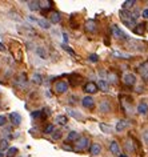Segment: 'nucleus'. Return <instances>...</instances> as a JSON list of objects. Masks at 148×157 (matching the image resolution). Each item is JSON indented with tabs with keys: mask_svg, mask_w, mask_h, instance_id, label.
Returning a JSON list of instances; mask_svg holds the SVG:
<instances>
[{
	"mask_svg": "<svg viewBox=\"0 0 148 157\" xmlns=\"http://www.w3.org/2000/svg\"><path fill=\"white\" fill-rule=\"evenodd\" d=\"M18 148H15V147H12V148H8V151H7V157H15L18 155Z\"/></svg>",
	"mask_w": 148,
	"mask_h": 157,
	"instance_id": "obj_26",
	"label": "nucleus"
},
{
	"mask_svg": "<svg viewBox=\"0 0 148 157\" xmlns=\"http://www.w3.org/2000/svg\"><path fill=\"white\" fill-rule=\"evenodd\" d=\"M10 119H11V123H12L14 125H19V124L21 123V116L19 115L18 112L10 113Z\"/></svg>",
	"mask_w": 148,
	"mask_h": 157,
	"instance_id": "obj_15",
	"label": "nucleus"
},
{
	"mask_svg": "<svg viewBox=\"0 0 148 157\" xmlns=\"http://www.w3.org/2000/svg\"><path fill=\"white\" fill-rule=\"evenodd\" d=\"M53 3L51 0H44V2H39V10H41L43 12H48L52 8Z\"/></svg>",
	"mask_w": 148,
	"mask_h": 157,
	"instance_id": "obj_10",
	"label": "nucleus"
},
{
	"mask_svg": "<svg viewBox=\"0 0 148 157\" xmlns=\"http://www.w3.org/2000/svg\"><path fill=\"white\" fill-rule=\"evenodd\" d=\"M99 109H100V112H103V113L111 112V104H110V101H108V100H103L102 103L99 104Z\"/></svg>",
	"mask_w": 148,
	"mask_h": 157,
	"instance_id": "obj_13",
	"label": "nucleus"
},
{
	"mask_svg": "<svg viewBox=\"0 0 148 157\" xmlns=\"http://www.w3.org/2000/svg\"><path fill=\"white\" fill-rule=\"evenodd\" d=\"M110 151H111L112 155H116V156L120 155V145H119V143L116 140H114L110 144Z\"/></svg>",
	"mask_w": 148,
	"mask_h": 157,
	"instance_id": "obj_14",
	"label": "nucleus"
},
{
	"mask_svg": "<svg viewBox=\"0 0 148 157\" xmlns=\"http://www.w3.org/2000/svg\"><path fill=\"white\" fill-rule=\"evenodd\" d=\"M36 23L41 27V28H44V29H48L49 27H51V24H49V21L44 20V19H39V20H36Z\"/></svg>",
	"mask_w": 148,
	"mask_h": 157,
	"instance_id": "obj_24",
	"label": "nucleus"
},
{
	"mask_svg": "<svg viewBox=\"0 0 148 157\" xmlns=\"http://www.w3.org/2000/svg\"><path fill=\"white\" fill-rule=\"evenodd\" d=\"M6 123H7V117L3 116V115H0V127H4Z\"/></svg>",
	"mask_w": 148,
	"mask_h": 157,
	"instance_id": "obj_38",
	"label": "nucleus"
},
{
	"mask_svg": "<svg viewBox=\"0 0 148 157\" xmlns=\"http://www.w3.org/2000/svg\"><path fill=\"white\" fill-rule=\"evenodd\" d=\"M28 7H29L31 11H37L39 10V2H29Z\"/></svg>",
	"mask_w": 148,
	"mask_h": 157,
	"instance_id": "obj_30",
	"label": "nucleus"
},
{
	"mask_svg": "<svg viewBox=\"0 0 148 157\" xmlns=\"http://www.w3.org/2000/svg\"><path fill=\"white\" fill-rule=\"evenodd\" d=\"M36 53L39 55V56H41L43 59L47 57V53H45V51L43 49V48H37V49H36Z\"/></svg>",
	"mask_w": 148,
	"mask_h": 157,
	"instance_id": "obj_35",
	"label": "nucleus"
},
{
	"mask_svg": "<svg viewBox=\"0 0 148 157\" xmlns=\"http://www.w3.org/2000/svg\"><path fill=\"white\" fill-rule=\"evenodd\" d=\"M143 17L144 19H148V10H144L143 11Z\"/></svg>",
	"mask_w": 148,
	"mask_h": 157,
	"instance_id": "obj_41",
	"label": "nucleus"
},
{
	"mask_svg": "<svg viewBox=\"0 0 148 157\" xmlns=\"http://www.w3.org/2000/svg\"><path fill=\"white\" fill-rule=\"evenodd\" d=\"M53 131H55V127H53L52 124H48L47 127L44 128V133H47V135H49V133H52Z\"/></svg>",
	"mask_w": 148,
	"mask_h": 157,
	"instance_id": "obj_32",
	"label": "nucleus"
},
{
	"mask_svg": "<svg viewBox=\"0 0 148 157\" xmlns=\"http://www.w3.org/2000/svg\"><path fill=\"white\" fill-rule=\"evenodd\" d=\"M120 19H122V21L128 27V28L134 29V27L136 25V20H134L132 16H131V11L122 10V11H120Z\"/></svg>",
	"mask_w": 148,
	"mask_h": 157,
	"instance_id": "obj_1",
	"label": "nucleus"
},
{
	"mask_svg": "<svg viewBox=\"0 0 148 157\" xmlns=\"http://www.w3.org/2000/svg\"><path fill=\"white\" fill-rule=\"evenodd\" d=\"M63 48H64L65 51H68V52H69V53H71V55H75V52H73V51H72L71 48H69V47H68V45H65V44H63Z\"/></svg>",
	"mask_w": 148,
	"mask_h": 157,
	"instance_id": "obj_40",
	"label": "nucleus"
},
{
	"mask_svg": "<svg viewBox=\"0 0 148 157\" xmlns=\"http://www.w3.org/2000/svg\"><path fill=\"white\" fill-rule=\"evenodd\" d=\"M0 51H6V47H4V44H2V43H0Z\"/></svg>",
	"mask_w": 148,
	"mask_h": 157,
	"instance_id": "obj_44",
	"label": "nucleus"
},
{
	"mask_svg": "<svg viewBox=\"0 0 148 157\" xmlns=\"http://www.w3.org/2000/svg\"><path fill=\"white\" fill-rule=\"evenodd\" d=\"M32 80H33V83H36V84H41L43 83V77L40 76V75H37V73H35L32 76Z\"/></svg>",
	"mask_w": 148,
	"mask_h": 157,
	"instance_id": "obj_31",
	"label": "nucleus"
},
{
	"mask_svg": "<svg viewBox=\"0 0 148 157\" xmlns=\"http://www.w3.org/2000/svg\"><path fill=\"white\" fill-rule=\"evenodd\" d=\"M96 29H97V25H96V21L95 20H88L87 23H85V31L87 32H96Z\"/></svg>",
	"mask_w": 148,
	"mask_h": 157,
	"instance_id": "obj_12",
	"label": "nucleus"
},
{
	"mask_svg": "<svg viewBox=\"0 0 148 157\" xmlns=\"http://www.w3.org/2000/svg\"><path fill=\"white\" fill-rule=\"evenodd\" d=\"M32 117H33V119H39V117H41V111H35V112H32Z\"/></svg>",
	"mask_w": 148,
	"mask_h": 157,
	"instance_id": "obj_39",
	"label": "nucleus"
},
{
	"mask_svg": "<svg viewBox=\"0 0 148 157\" xmlns=\"http://www.w3.org/2000/svg\"><path fill=\"white\" fill-rule=\"evenodd\" d=\"M89 147V139L88 137H80L75 144V149L76 151H84Z\"/></svg>",
	"mask_w": 148,
	"mask_h": 157,
	"instance_id": "obj_2",
	"label": "nucleus"
},
{
	"mask_svg": "<svg viewBox=\"0 0 148 157\" xmlns=\"http://www.w3.org/2000/svg\"><path fill=\"white\" fill-rule=\"evenodd\" d=\"M123 83L126 84L127 87H134V85L136 84V76H135L134 73H127V75H124Z\"/></svg>",
	"mask_w": 148,
	"mask_h": 157,
	"instance_id": "obj_5",
	"label": "nucleus"
},
{
	"mask_svg": "<svg viewBox=\"0 0 148 157\" xmlns=\"http://www.w3.org/2000/svg\"><path fill=\"white\" fill-rule=\"evenodd\" d=\"M0 157H4V155H3V153H2V152H0Z\"/></svg>",
	"mask_w": 148,
	"mask_h": 157,
	"instance_id": "obj_47",
	"label": "nucleus"
},
{
	"mask_svg": "<svg viewBox=\"0 0 148 157\" xmlns=\"http://www.w3.org/2000/svg\"><path fill=\"white\" fill-rule=\"evenodd\" d=\"M56 124H60V125H65L68 123V117L67 116H64V115H59V116H56Z\"/></svg>",
	"mask_w": 148,
	"mask_h": 157,
	"instance_id": "obj_22",
	"label": "nucleus"
},
{
	"mask_svg": "<svg viewBox=\"0 0 148 157\" xmlns=\"http://www.w3.org/2000/svg\"><path fill=\"white\" fill-rule=\"evenodd\" d=\"M53 89H55L56 93H65L68 91V83L67 81L60 80V81H57V83L53 85Z\"/></svg>",
	"mask_w": 148,
	"mask_h": 157,
	"instance_id": "obj_3",
	"label": "nucleus"
},
{
	"mask_svg": "<svg viewBox=\"0 0 148 157\" xmlns=\"http://www.w3.org/2000/svg\"><path fill=\"white\" fill-rule=\"evenodd\" d=\"M89 152H91V155L92 156H97V155H100V152H102V147H100V144H92L91 145V148H89Z\"/></svg>",
	"mask_w": 148,
	"mask_h": 157,
	"instance_id": "obj_17",
	"label": "nucleus"
},
{
	"mask_svg": "<svg viewBox=\"0 0 148 157\" xmlns=\"http://www.w3.org/2000/svg\"><path fill=\"white\" fill-rule=\"evenodd\" d=\"M114 56H115V57L130 59V57H131V55H130V53H123V52H118V51H115V52H114Z\"/></svg>",
	"mask_w": 148,
	"mask_h": 157,
	"instance_id": "obj_29",
	"label": "nucleus"
},
{
	"mask_svg": "<svg viewBox=\"0 0 148 157\" xmlns=\"http://www.w3.org/2000/svg\"><path fill=\"white\" fill-rule=\"evenodd\" d=\"M128 127H130V121L128 120H119L115 129H116V132H123L124 129H127Z\"/></svg>",
	"mask_w": 148,
	"mask_h": 157,
	"instance_id": "obj_11",
	"label": "nucleus"
},
{
	"mask_svg": "<svg viewBox=\"0 0 148 157\" xmlns=\"http://www.w3.org/2000/svg\"><path fill=\"white\" fill-rule=\"evenodd\" d=\"M88 60L91 63H97V61H99V56H97L96 53H92V55H89V56H88Z\"/></svg>",
	"mask_w": 148,
	"mask_h": 157,
	"instance_id": "obj_34",
	"label": "nucleus"
},
{
	"mask_svg": "<svg viewBox=\"0 0 148 157\" xmlns=\"http://www.w3.org/2000/svg\"><path fill=\"white\" fill-rule=\"evenodd\" d=\"M124 147H126V151H127V153H134V152H135L134 144H132L131 141H127V143H126V145H124Z\"/></svg>",
	"mask_w": 148,
	"mask_h": 157,
	"instance_id": "obj_28",
	"label": "nucleus"
},
{
	"mask_svg": "<svg viewBox=\"0 0 148 157\" xmlns=\"http://www.w3.org/2000/svg\"><path fill=\"white\" fill-rule=\"evenodd\" d=\"M144 140H146L147 143H148V131H147V132H144Z\"/></svg>",
	"mask_w": 148,
	"mask_h": 157,
	"instance_id": "obj_42",
	"label": "nucleus"
},
{
	"mask_svg": "<svg viewBox=\"0 0 148 157\" xmlns=\"http://www.w3.org/2000/svg\"><path fill=\"white\" fill-rule=\"evenodd\" d=\"M68 115L69 116H72V117H75V119H79V120H81V119H83V116H81L80 115V113L79 112H76V111H73V109H68Z\"/></svg>",
	"mask_w": 148,
	"mask_h": 157,
	"instance_id": "obj_27",
	"label": "nucleus"
},
{
	"mask_svg": "<svg viewBox=\"0 0 148 157\" xmlns=\"http://www.w3.org/2000/svg\"><path fill=\"white\" fill-rule=\"evenodd\" d=\"M139 72H140V75H142L143 80L148 81V60L142 63V65L139 67Z\"/></svg>",
	"mask_w": 148,
	"mask_h": 157,
	"instance_id": "obj_7",
	"label": "nucleus"
},
{
	"mask_svg": "<svg viewBox=\"0 0 148 157\" xmlns=\"http://www.w3.org/2000/svg\"><path fill=\"white\" fill-rule=\"evenodd\" d=\"M81 105H83L85 109H93L95 108V100H93L91 96H85V97H83V100H81Z\"/></svg>",
	"mask_w": 148,
	"mask_h": 157,
	"instance_id": "obj_6",
	"label": "nucleus"
},
{
	"mask_svg": "<svg viewBox=\"0 0 148 157\" xmlns=\"http://www.w3.org/2000/svg\"><path fill=\"white\" fill-rule=\"evenodd\" d=\"M60 137H61V132H60V131H56V132L53 131V132H52V139H53V140H59Z\"/></svg>",
	"mask_w": 148,
	"mask_h": 157,
	"instance_id": "obj_37",
	"label": "nucleus"
},
{
	"mask_svg": "<svg viewBox=\"0 0 148 157\" xmlns=\"http://www.w3.org/2000/svg\"><path fill=\"white\" fill-rule=\"evenodd\" d=\"M99 127H100V129L103 131V133H107V135H110V133L112 132V129H111L110 125H106V124L100 123V124H99Z\"/></svg>",
	"mask_w": 148,
	"mask_h": 157,
	"instance_id": "obj_25",
	"label": "nucleus"
},
{
	"mask_svg": "<svg viewBox=\"0 0 148 157\" xmlns=\"http://www.w3.org/2000/svg\"><path fill=\"white\" fill-rule=\"evenodd\" d=\"M63 149H67V151H72V148L68 147V145H63Z\"/></svg>",
	"mask_w": 148,
	"mask_h": 157,
	"instance_id": "obj_43",
	"label": "nucleus"
},
{
	"mask_svg": "<svg viewBox=\"0 0 148 157\" xmlns=\"http://www.w3.org/2000/svg\"><path fill=\"white\" fill-rule=\"evenodd\" d=\"M49 20H51V23H53V24H59V23L61 21V16L59 12H51V15H49Z\"/></svg>",
	"mask_w": 148,
	"mask_h": 157,
	"instance_id": "obj_18",
	"label": "nucleus"
},
{
	"mask_svg": "<svg viewBox=\"0 0 148 157\" xmlns=\"http://www.w3.org/2000/svg\"><path fill=\"white\" fill-rule=\"evenodd\" d=\"M112 33H114V36H115L116 39H119V40H127V39H128L127 35L124 33L118 25H115V24L112 25Z\"/></svg>",
	"mask_w": 148,
	"mask_h": 157,
	"instance_id": "obj_4",
	"label": "nucleus"
},
{
	"mask_svg": "<svg viewBox=\"0 0 148 157\" xmlns=\"http://www.w3.org/2000/svg\"><path fill=\"white\" fill-rule=\"evenodd\" d=\"M96 85H97V89H102L104 92H108V89H110V85H108L107 80H99V83Z\"/></svg>",
	"mask_w": 148,
	"mask_h": 157,
	"instance_id": "obj_19",
	"label": "nucleus"
},
{
	"mask_svg": "<svg viewBox=\"0 0 148 157\" xmlns=\"http://www.w3.org/2000/svg\"><path fill=\"white\" fill-rule=\"evenodd\" d=\"M6 148H8V141H7L6 139L4 140H0V149H6Z\"/></svg>",
	"mask_w": 148,
	"mask_h": 157,
	"instance_id": "obj_36",
	"label": "nucleus"
},
{
	"mask_svg": "<svg viewBox=\"0 0 148 157\" xmlns=\"http://www.w3.org/2000/svg\"><path fill=\"white\" fill-rule=\"evenodd\" d=\"M108 78H111L110 81H111L112 84H116V81H118V76H116L115 73H112V72L108 73Z\"/></svg>",
	"mask_w": 148,
	"mask_h": 157,
	"instance_id": "obj_33",
	"label": "nucleus"
},
{
	"mask_svg": "<svg viewBox=\"0 0 148 157\" xmlns=\"http://www.w3.org/2000/svg\"><path fill=\"white\" fill-rule=\"evenodd\" d=\"M83 91H84V92H87V93H96L97 91H99V89H97L96 83H93V81H89V83L84 84Z\"/></svg>",
	"mask_w": 148,
	"mask_h": 157,
	"instance_id": "obj_8",
	"label": "nucleus"
},
{
	"mask_svg": "<svg viewBox=\"0 0 148 157\" xmlns=\"http://www.w3.org/2000/svg\"><path fill=\"white\" fill-rule=\"evenodd\" d=\"M135 4H136L135 0H127V2L123 3V10H124V11H130Z\"/></svg>",
	"mask_w": 148,
	"mask_h": 157,
	"instance_id": "obj_23",
	"label": "nucleus"
},
{
	"mask_svg": "<svg viewBox=\"0 0 148 157\" xmlns=\"http://www.w3.org/2000/svg\"><path fill=\"white\" fill-rule=\"evenodd\" d=\"M79 139H80V135L77 132H75V131L69 132L68 136H67V141H69V143H71V141H77Z\"/></svg>",
	"mask_w": 148,
	"mask_h": 157,
	"instance_id": "obj_21",
	"label": "nucleus"
},
{
	"mask_svg": "<svg viewBox=\"0 0 148 157\" xmlns=\"http://www.w3.org/2000/svg\"><path fill=\"white\" fill-rule=\"evenodd\" d=\"M146 27H147V31H148V24H147V25H146Z\"/></svg>",
	"mask_w": 148,
	"mask_h": 157,
	"instance_id": "obj_48",
	"label": "nucleus"
},
{
	"mask_svg": "<svg viewBox=\"0 0 148 157\" xmlns=\"http://www.w3.org/2000/svg\"><path fill=\"white\" fill-rule=\"evenodd\" d=\"M138 113L139 115H147L148 113V101L147 100H143V101H140V103L138 104Z\"/></svg>",
	"mask_w": 148,
	"mask_h": 157,
	"instance_id": "obj_9",
	"label": "nucleus"
},
{
	"mask_svg": "<svg viewBox=\"0 0 148 157\" xmlns=\"http://www.w3.org/2000/svg\"><path fill=\"white\" fill-rule=\"evenodd\" d=\"M127 41H128V45H130L131 48H134L136 51H144V45L142 44V43L135 41V40H127Z\"/></svg>",
	"mask_w": 148,
	"mask_h": 157,
	"instance_id": "obj_16",
	"label": "nucleus"
},
{
	"mask_svg": "<svg viewBox=\"0 0 148 157\" xmlns=\"http://www.w3.org/2000/svg\"><path fill=\"white\" fill-rule=\"evenodd\" d=\"M118 157H127V156H124V155H118Z\"/></svg>",
	"mask_w": 148,
	"mask_h": 157,
	"instance_id": "obj_46",
	"label": "nucleus"
},
{
	"mask_svg": "<svg viewBox=\"0 0 148 157\" xmlns=\"http://www.w3.org/2000/svg\"><path fill=\"white\" fill-rule=\"evenodd\" d=\"M144 29H146V24H144V23H142V24H136L132 31H134L136 35H143V33H144Z\"/></svg>",
	"mask_w": 148,
	"mask_h": 157,
	"instance_id": "obj_20",
	"label": "nucleus"
},
{
	"mask_svg": "<svg viewBox=\"0 0 148 157\" xmlns=\"http://www.w3.org/2000/svg\"><path fill=\"white\" fill-rule=\"evenodd\" d=\"M63 37H64V41H68V36H67V33H63Z\"/></svg>",
	"mask_w": 148,
	"mask_h": 157,
	"instance_id": "obj_45",
	"label": "nucleus"
}]
</instances>
